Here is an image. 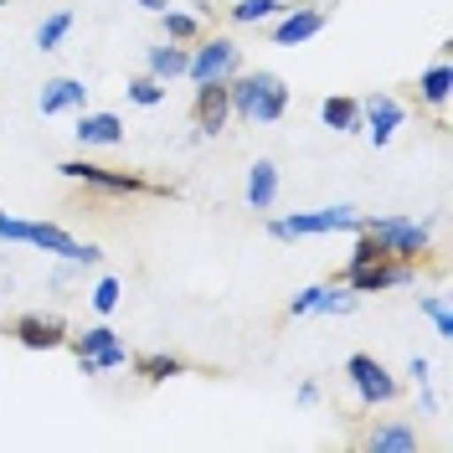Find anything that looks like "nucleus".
Listing matches in <instances>:
<instances>
[{"mask_svg":"<svg viewBox=\"0 0 453 453\" xmlns=\"http://www.w3.org/2000/svg\"><path fill=\"white\" fill-rule=\"evenodd\" d=\"M366 449L371 453H412V449H418V427H412V423H381L366 438Z\"/></svg>","mask_w":453,"mask_h":453,"instance_id":"17","label":"nucleus"},{"mask_svg":"<svg viewBox=\"0 0 453 453\" xmlns=\"http://www.w3.org/2000/svg\"><path fill=\"white\" fill-rule=\"evenodd\" d=\"M78 366H83V376L119 371V366H129V350L119 345V335H113L109 325H93V330L78 335Z\"/></svg>","mask_w":453,"mask_h":453,"instance_id":"8","label":"nucleus"},{"mask_svg":"<svg viewBox=\"0 0 453 453\" xmlns=\"http://www.w3.org/2000/svg\"><path fill=\"white\" fill-rule=\"evenodd\" d=\"M226 98H232V113L248 119V124H279L283 109H288V88H283L279 73L257 67V73H232L226 78Z\"/></svg>","mask_w":453,"mask_h":453,"instance_id":"1","label":"nucleus"},{"mask_svg":"<svg viewBox=\"0 0 453 453\" xmlns=\"http://www.w3.org/2000/svg\"><path fill=\"white\" fill-rule=\"evenodd\" d=\"M129 104H140V109H155V104H165V83L160 78H129Z\"/></svg>","mask_w":453,"mask_h":453,"instance_id":"27","label":"nucleus"},{"mask_svg":"<svg viewBox=\"0 0 453 453\" xmlns=\"http://www.w3.org/2000/svg\"><path fill=\"white\" fill-rule=\"evenodd\" d=\"M62 175L67 180H83L88 191H104V196H134L144 191L140 175H129V170H109V165H93V160H62Z\"/></svg>","mask_w":453,"mask_h":453,"instance_id":"9","label":"nucleus"},{"mask_svg":"<svg viewBox=\"0 0 453 453\" xmlns=\"http://www.w3.org/2000/svg\"><path fill=\"white\" fill-rule=\"evenodd\" d=\"M299 402H304V407H314V402H319V387H314V381H304V387H299Z\"/></svg>","mask_w":453,"mask_h":453,"instance_id":"32","label":"nucleus"},{"mask_svg":"<svg viewBox=\"0 0 453 453\" xmlns=\"http://www.w3.org/2000/svg\"><path fill=\"white\" fill-rule=\"evenodd\" d=\"M134 5H150V11H165V0H134Z\"/></svg>","mask_w":453,"mask_h":453,"instance_id":"33","label":"nucleus"},{"mask_svg":"<svg viewBox=\"0 0 453 453\" xmlns=\"http://www.w3.org/2000/svg\"><path fill=\"white\" fill-rule=\"evenodd\" d=\"M319 119H325V129H335V134H356V129H361V104H356V98H325V104H319Z\"/></svg>","mask_w":453,"mask_h":453,"instance_id":"20","label":"nucleus"},{"mask_svg":"<svg viewBox=\"0 0 453 453\" xmlns=\"http://www.w3.org/2000/svg\"><path fill=\"white\" fill-rule=\"evenodd\" d=\"M423 412H427V418H438V412H443V402H438V392H427V387H423Z\"/></svg>","mask_w":453,"mask_h":453,"instance_id":"31","label":"nucleus"},{"mask_svg":"<svg viewBox=\"0 0 453 453\" xmlns=\"http://www.w3.org/2000/svg\"><path fill=\"white\" fill-rule=\"evenodd\" d=\"M418 310L433 319L438 340H453V314H449V299H443V294H423V299H418Z\"/></svg>","mask_w":453,"mask_h":453,"instance_id":"25","label":"nucleus"},{"mask_svg":"<svg viewBox=\"0 0 453 453\" xmlns=\"http://www.w3.org/2000/svg\"><path fill=\"white\" fill-rule=\"evenodd\" d=\"M325 21H330V11H325V5H288V11L273 16V47H299V42L319 36Z\"/></svg>","mask_w":453,"mask_h":453,"instance_id":"10","label":"nucleus"},{"mask_svg":"<svg viewBox=\"0 0 453 453\" xmlns=\"http://www.w3.org/2000/svg\"><path fill=\"white\" fill-rule=\"evenodd\" d=\"M427 356H412V361H407V376H412V381H418V387H427Z\"/></svg>","mask_w":453,"mask_h":453,"instance_id":"30","label":"nucleus"},{"mask_svg":"<svg viewBox=\"0 0 453 453\" xmlns=\"http://www.w3.org/2000/svg\"><path fill=\"white\" fill-rule=\"evenodd\" d=\"M88 104V88L78 78H52V83L42 88V113L52 119V113H67V109H83Z\"/></svg>","mask_w":453,"mask_h":453,"instance_id":"16","label":"nucleus"},{"mask_svg":"<svg viewBox=\"0 0 453 453\" xmlns=\"http://www.w3.org/2000/svg\"><path fill=\"white\" fill-rule=\"evenodd\" d=\"M345 376H350L361 407H387V402H396V392H402V381L392 376V366L376 361V356H366V350H356V356L345 361Z\"/></svg>","mask_w":453,"mask_h":453,"instance_id":"5","label":"nucleus"},{"mask_svg":"<svg viewBox=\"0 0 453 453\" xmlns=\"http://www.w3.org/2000/svg\"><path fill=\"white\" fill-rule=\"evenodd\" d=\"M273 201H279V165L273 160H253V170H248V206L268 211Z\"/></svg>","mask_w":453,"mask_h":453,"instance_id":"15","label":"nucleus"},{"mask_svg":"<svg viewBox=\"0 0 453 453\" xmlns=\"http://www.w3.org/2000/svg\"><path fill=\"white\" fill-rule=\"evenodd\" d=\"M67 31H73V11H52V16L36 27V47H42V52H57Z\"/></svg>","mask_w":453,"mask_h":453,"instance_id":"23","label":"nucleus"},{"mask_svg":"<svg viewBox=\"0 0 453 453\" xmlns=\"http://www.w3.org/2000/svg\"><path fill=\"white\" fill-rule=\"evenodd\" d=\"M412 279H418V268L402 263V257H376V263H361V268H345L350 294H387V288H407Z\"/></svg>","mask_w":453,"mask_h":453,"instance_id":"7","label":"nucleus"},{"mask_svg":"<svg viewBox=\"0 0 453 453\" xmlns=\"http://www.w3.org/2000/svg\"><path fill=\"white\" fill-rule=\"evenodd\" d=\"M226 119H232V98H226V83H196V129L201 134H222Z\"/></svg>","mask_w":453,"mask_h":453,"instance_id":"13","label":"nucleus"},{"mask_svg":"<svg viewBox=\"0 0 453 453\" xmlns=\"http://www.w3.org/2000/svg\"><path fill=\"white\" fill-rule=\"evenodd\" d=\"M433 226H438V217H427V222H412V217H361V232L387 257H402V263H418L427 253Z\"/></svg>","mask_w":453,"mask_h":453,"instance_id":"3","label":"nucleus"},{"mask_svg":"<svg viewBox=\"0 0 453 453\" xmlns=\"http://www.w3.org/2000/svg\"><path fill=\"white\" fill-rule=\"evenodd\" d=\"M186 62H191V47H150V78H160V83H175V78H186Z\"/></svg>","mask_w":453,"mask_h":453,"instance_id":"18","label":"nucleus"},{"mask_svg":"<svg viewBox=\"0 0 453 453\" xmlns=\"http://www.w3.org/2000/svg\"><path fill=\"white\" fill-rule=\"evenodd\" d=\"M119 294H124V283L113 279V273H104V279L93 283V294H88V299H93V310H98V314H113V310H119Z\"/></svg>","mask_w":453,"mask_h":453,"instance_id":"28","label":"nucleus"},{"mask_svg":"<svg viewBox=\"0 0 453 453\" xmlns=\"http://www.w3.org/2000/svg\"><path fill=\"white\" fill-rule=\"evenodd\" d=\"M279 11H288L283 0H237V5H232V21H237V27H257V21H273Z\"/></svg>","mask_w":453,"mask_h":453,"instance_id":"22","label":"nucleus"},{"mask_svg":"<svg viewBox=\"0 0 453 453\" xmlns=\"http://www.w3.org/2000/svg\"><path fill=\"white\" fill-rule=\"evenodd\" d=\"M160 27H165L170 42H191V36H201V16H191V11H160Z\"/></svg>","mask_w":453,"mask_h":453,"instance_id":"24","label":"nucleus"},{"mask_svg":"<svg viewBox=\"0 0 453 453\" xmlns=\"http://www.w3.org/2000/svg\"><path fill=\"white\" fill-rule=\"evenodd\" d=\"M449 93H453V67H449V57H443V62H433L423 78H418V98L433 104V109H443V104H449Z\"/></svg>","mask_w":453,"mask_h":453,"instance_id":"19","label":"nucleus"},{"mask_svg":"<svg viewBox=\"0 0 453 453\" xmlns=\"http://www.w3.org/2000/svg\"><path fill=\"white\" fill-rule=\"evenodd\" d=\"M319 294H325V283H310V288H299V294L288 299V314H294V319H304V314H314V304H319Z\"/></svg>","mask_w":453,"mask_h":453,"instance_id":"29","label":"nucleus"},{"mask_svg":"<svg viewBox=\"0 0 453 453\" xmlns=\"http://www.w3.org/2000/svg\"><path fill=\"white\" fill-rule=\"evenodd\" d=\"M402 119H407V109L396 104L392 93H371L366 104H361V129H366V140L381 150V144H392V134L402 129Z\"/></svg>","mask_w":453,"mask_h":453,"instance_id":"11","label":"nucleus"},{"mask_svg":"<svg viewBox=\"0 0 453 453\" xmlns=\"http://www.w3.org/2000/svg\"><path fill=\"white\" fill-rule=\"evenodd\" d=\"M361 226V211L356 206H319V211H294V217H273L268 222V237L279 242H294V237H330V232H356Z\"/></svg>","mask_w":453,"mask_h":453,"instance_id":"4","label":"nucleus"},{"mask_svg":"<svg viewBox=\"0 0 453 453\" xmlns=\"http://www.w3.org/2000/svg\"><path fill=\"white\" fill-rule=\"evenodd\" d=\"M237 67H242V47H237L232 36H211V42H201L196 52H191L186 78H191V83H226Z\"/></svg>","mask_w":453,"mask_h":453,"instance_id":"6","label":"nucleus"},{"mask_svg":"<svg viewBox=\"0 0 453 453\" xmlns=\"http://www.w3.org/2000/svg\"><path fill=\"white\" fill-rule=\"evenodd\" d=\"M129 366L140 371L144 381H170V376H180V371H186V361H180V356H165V350H155V356H134Z\"/></svg>","mask_w":453,"mask_h":453,"instance_id":"21","label":"nucleus"},{"mask_svg":"<svg viewBox=\"0 0 453 453\" xmlns=\"http://www.w3.org/2000/svg\"><path fill=\"white\" fill-rule=\"evenodd\" d=\"M11 335L21 340L27 350H57L67 340V325H62V314H21Z\"/></svg>","mask_w":453,"mask_h":453,"instance_id":"12","label":"nucleus"},{"mask_svg":"<svg viewBox=\"0 0 453 453\" xmlns=\"http://www.w3.org/2000/svg\"><path fill=\"white\" fill-rule=\"evenodd\" d=\"M0 242H21V248H42L52 257H67V263H104V248L98 242H78L73 232H62L57 222H21V217H5L0 211Z\"/></svg>","mask_w":453,"mask_h":453,"instance_id":"2","label":"nucleus"},{"mask_svg":"<svg viewBox=\"0 0 453 453\" xmlns=\"http://www.w3.org/2000/svg\"><path fill=\"white\" fill-rule=\"evenodd\" d=\"M73 134H78V144H119V140H124V119H119V113H109V109L83 113Z\"/></svg>","mask_w":453,"mask_h":453,"instance_id":"14","label":"nucleus"},{"mask_svg":"<svg viewBox=\"0 0 453 453\" xmlns=\"http://www.w3.org/2000/svg\"><path fill=\"white\" fill-rule=\"evenodd\" d=\"M356 304H361V294H350V288H335V283H325V294H319L314 314H356Z\"/></svg>","mask_w":453,"mask_h":453,"instance_id":"26","label":"nucleus"}]
</instances>
